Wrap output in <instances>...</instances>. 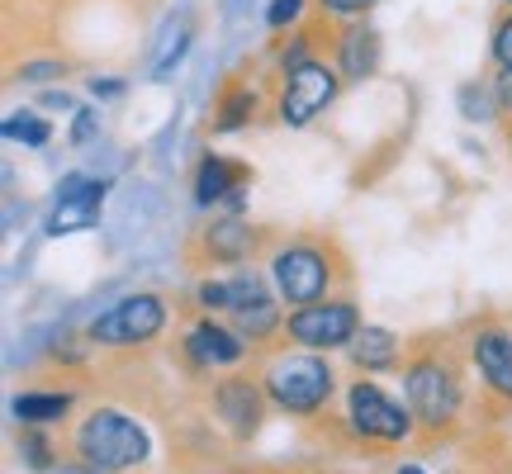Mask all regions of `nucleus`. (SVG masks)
<instances>
[{
    "mask_svg": "<svg viewBox=\"0 0 512 474\" xmlns=\"http://www.w3.org/2000/svg\"><path fill=\"white\" fill-rule=\"evenodd\" d=\"M465 361L451 337H413L408 342V361H403V403L418 422V437L427 446L456 437L460 418H465Z\"/></svg>",
    "mask_w": 512,
    "mask_h": 474,
    "instance_id": "nucleus-1",
    "label": "nucleus"
},
{
    "mask_svg": "<svg viewBox=\"0 0 512 474\" xmlns=\"http://www.w3.org/2000/svg\"><path fill=\"white\" fill-rule=\"evenodd\" d=\"M271 285L280 294V304L290 309H309L323 304L342 290L351 294V261L337 247V237L323 233H294V237H275L271 252Z\"/></svg>",
    "mask_w": 512,
    "mask_h": 474,
    "instance_id": "nucleus-2",
    "label": "nucleus"
},
{
    "mask_svg": "<svg viewBox=\"0 0 512 474\" xmlns=\"http://www.w3.org/2000/svg\"><path fill=\"white\" fill-rule=\"evenodd\" d=\"M261 361V389L271 399L275 413H285L294 422H318L332 408V394H337V370H332L328 356L318 351H299V347H280L256 356Z\"/></svg>",
    "mask_w": 512,
    "mask_h": 474,
    "instance_id": "nucleus-3",
    "label": "nucleus"
},
{
    "mask_svg": "<svg viewBox=\"0 0 512 474\" xmlns=\"http://www.w3.org/2000/svg\"><path fill=\"white\" fill-rule=\"evenodd\" d=\"M67 451L91 474H133L152 460V437L143 422L119 408H91L86 418H76Z\"/></svg>",
    "mask_w": 512,
    "mask_h": 474,
    "instance_id": "nucleus-4",
    "label": "nucleus"
},
{
    "mask_svg": "<svg viewBox=\"0 0 512 474\" xmlns=\"http://www.w3.org/2000/svg\"><path fill=\"white\" fill-rule=\"evenodd\" d=\"M342 422H347V437L361 451H384V446H403L408 437H418V422L408 413V403L394 399L389 389H380L375 380L356 375L347 384V399H342Z\"/></svg>",
    "mask_w": 512,
    "mask_h": 474,
    "instance_id": "nucleus-5",
    "label": "nucleus"
},
{
    "mask_svg": "<svg viewBox=\"0 0 512 474\" xmlns=\"http://www.w3.org/2000/svg\"><path fill=\"white\" fill-rule=\"evenodd\" d=\"M166 318H171V304L162 294L138 290L128 299H119L114 309L100 313L86 328V337H91V347H105V351H143L152 342H162Z\"/></svg>",
    "mask_w": 512,
    "mask_h": 474,
    "instance_id": "nucleus-6",
    "label": "nucleus"
},
{
    "mask_svg": "<svg viewBox=\"0 0 512 474\" xmlns=\"http://www.w3.org/2000/svg\"><path fill=\"white\" fill-rule=\"evenodd\" d=\"M361 328H366L361 304H356L351 294H332V299H323V304L290 309V318H285V342L299 347V351L332 356V351H347Z\"/></svg>",
    "mask_w": 512,
    "mask_h": 474,
    "instance_id": "nucleus-7",
    "label": "nucleus"
},
{
    "mask_svg": "<svg viewBox=\"0 0 512 474\" xmlns=\"http://www.w3.org/2000/svg\"><path fill=\"white\" fill-rule=\"evenodd\" d=\"M266 408H271V399L261 389V375L228 370V375H214V384H209V413L238 446L256 441L261 422H266Z\"/></svg>",
    "mask_w": 512,
    "mask_h": 474,
    "instance_id": "nucleus-8",
    "label": "nucleus"
},
{
    "mask_svg": "<svg viewBox=\"0 0 512 474\" xmlns=\"http://www.w3.org/2000/svg\"><path fill=\"white\" fill-rule=\"evenodd\" d=\"M275 233L256 228L247 214H214L204 219V228L190 237V256L200 266H247L252 256L271 252Z\"/></svg>",
    "mask_w": 512,
    "mask_h": 474,
    "instance_id": "nucleus-9",
    "label": "nucleus"
},
{
    "mask_svg": "<svg viewBox=\"0 0 512 474\" xmlns=\"http://www.w3.org/2000/svg\"><path fill=\"white\" fill-rule=\"evenodd\" d=\"M337 91H342V76H337V67H328L323 57L294 67V72L280 81V100H275V105H280V124H290V128L313 124V119L337 100Z\"/></svg>",
    "mask_w": 512,
    "mask_h": 474,
    "instance_id": "nucleus-10",
    "label": "nucleus"
},
{
    "mask_svg": "<svg viewBox=\"0 0 512 474\" xmlns=\"http://www.w3.org/2000/svg\"><path fill=\"white\" fill-rule=\"evenodd\" d=\"M465 356H470V370L479 375L484 394L503 408H512V332L508 323H494L484 318L475 323L470 342H465Z\"/></svg>",
    "mask_w": 512,
    "mask_h": 474,
    "instance_id": "nucleus-11",
    "label": "nucleus"
},
{
    "mask_svg": "<svg viewBox=\"0 0 512 474\" xmlns=\"http://www.w3.org/2000/svg\"><path fill=\"white\" fill-rule=\"evenodd\" d=\"M247 351L252 347L233 332V323H223V318H214V313H200V318L185 328V337H181V356H185V365H190L195 375L228 370V365L247 361Z\"/></svg>",
    "mask_w": 512,
    "mask_h": 474,
    "instance_id": "nucleus-12",
    "label": "nucleus"
},
{
    "mask_svg": "<svg viewBox=\"0 0 512 474\" xmlns=\"http://www.w3.org/2000/svg\"><path fill=\"white\" fill-rule=\"evenodd\" d=\"M252 185V166L223 152H204L195 166V204L214 214H242V195Z\"/></svg>",
    "mask_w": 512,
    "mask_h": 474,
    "instance_id": "nucleus-13",
    "label": "nucleus"
},
{
    "mask_svg": "<svg viewBox=\"0 0 512 474\" xmlns=\"http://www.w3.org/2000/svg\"><path fill=\"white\" fill-rule=\"evenodd\" d=\"M105 195H110V181H95V176H62L53 195V214H48V233H81V228H95L100 223V209H105Z\"/></svg>",
    "mask_w": 512,
    "mask_h": 474,
    "instance_id": "nucleus-14",
    "label": "nucleus"
},
{
    "mask_svg": "<svg viewBox=\"0 0 512 474\" xmlns=\"http://www.w3.org/2000/svg\"><path fill=\"white\" fill-rule=\"evenodd\" d=\"M347 361L361 375H403L408 342H399V332L380 328V323H366V328L356 332V342L347 347Z\"/></svg>",
    "mask_w": 512,
    "mask_h": 474,
    "instance_id": "nucleus-15",
    "label": "nucleus"
},
{
    "mask_svg": "<svg viewBox=\"0 0 512 474\" xmlns=\"http://www.w3.org/2000/svg\"><path fill=\"white\" fill-rule=\"evenodd\" d=\"M332 67L342 81H366L380 67V34L370 29L366 19H351L337 29V43H332Z\"/></svg>",
    "mask_w": 512,
    "mask_h": 474,
    "instance_id": "nucleus-16",
    "label": "nucleus"
},
{
    "mask_svg": "<svg viewBox=\"0 0 512 474\" xmlns=\"http://www.w3.org/2000/svg\"><path fill=\"white\" fill-rule=\"evenodd\" d=\"M72 394L67 389H29V394H15V418L24 427H43V422H62L72 413Z\"/></svg>",
    "mask_w": 512,
    "mask_h": 474,
    "instance_id": "nucleus-17",
    "label": "nucleus"
},
{
    "mask_svg": "<svg viewBox=\"0 0 512 474\" xmlns=\"http://www.w3.org/2000/svg\"><path fill=\"white\" fill-rule=\"evenodd\" d=\"M256 105H261V95H256V86H247V81H228V86H223L219 110H214V128H219V133L247 128V124L256 119Z\"/></svg>",
    "mask_w": 512,
    "mask_h": 474,
    "instance_id": "nucleus-18",
    "label": "nucleus"
},
{
    "mask_svg": "<svg viewBox=\"0 0 512 474\" xmlns=\"http://www.w3.org/2000/svg\"><path fill=\"white\" fill-rule=\"evenodd\" d=\"M10 143H24V147H43L48 138H53V124L43 119V114H10L5 119V128H0Z\"/></svg>",
    "mask_w": 512,
    "mask_h": 474,
    "instance_id": "nucleus-19",
    "label": "nucleus"
},
{
    "mask_svg": "<svg viewBox=\"0 0 512 474\" xmlns=\"http://www.w3.org/2000/svg\"><path fill=\"white\" fill-rule=\"evenodd\" d=\"M19 460H24L29 470L48 474V470H53V465H57V451H53V441L43 437V432H34V427H29V432L19 437Z\"/></svg>",
    "mask_w": 512,
    "mask_h": 474,
    "instance_id": "nucleus-20",
    "label": "nucleus"
},
{
    "mask_svg": "<svg viewBox=\"0 0 512 474\" xmlns=\"http://www.w3.org/2000/svg\"><path fill=\"white\" fill-rule=\"evenodd\" d=\"M494 62L498 72H512V5L494 19Z\"/></svg>",
    "mask_w": 512,
    "mask_h": 474,
    "instance_id": "nucleus-21",
    "label": "nucleus"
},
{
    "mask_svg": "<svg viewBox=\"0 0 512 474\" xmlns=\"http://www.w3.org/2000/svg\"><path fill=\"white\" fill-rule=\"evenodd\" d=\"M304 5H309V0H271V10H266V24H271V29H299V19H304Z\"/></svg>",
    "mask_w": 512,
    "mask_h": 474,
    "instance_id": "nucleus-22",
    "label": "nucleus"
},
{
    "mask_svg": "<svg viewBox=\"0 0 512 474\" xmlns=\"http://www.w3.org/2000/svg\"><path fill=\"white\" fill-rule=\"evenodd\" d=\"M95 128H100L95 110H91V105H81V110H76V119H72V143L76 147H91V133H95Z\"/></svg>",
    "mask_w": 512,
    "mask_h": 474,
    "instance_id": "nucleus-23",
    "label": "nucleus"
},
{
    "mask_svg": "<svg viewBox=\"0 0 512 474\" xmlns=\"http://www.w3.org/2000/svg\"><path fill=\"white\" fill-rule=\"evenodd\" d=\"M375 0H318V10L323 15H366Z\"/></svg>",
    "mask_w": 512,
    "mask_h": 474,
    "instance_id": "nucleus-24",
    "label": "nucleus"
},
{
    "mask_svg": "<svg viewBox=\"0 0 512 474\" xmlns=\"http://www.w3.org/2000/svg\"><path fill=\"white\" fill-rule=\"evenodd\" d=\"M494 105L512 119V72H498V81H494Z\"/></svg>",
    "mask_w": 512,
    "mask_h": 474,
    "instance_id": "nucleus-25",
    "label": "nucleus"
},
{
    "mask_svg": "<svg viewBox=\"0 0 512 474\" xmlns=\"http://www.w3.org/2000/svg\"><path fill=\"white\" fill-rule=\"evenodd\" d=\"M67 72V67H62V62H29V67H24V81H48V76H62Z\"/></svg>",
    "mask_w": 512,
    "mask_h": 474,
    "instance_id": "nucleus-26",
    "label": "nucleus"
},
{
    "mask_svg": "<svg viewBox=\"0 0 512 474\" xmlns=\"http://www.w3.org/2000/svg\"><path fill=\"white\" fill-rule=\"evenodd\" d=\"M119 91H124V81H114V76H95L91 81V95H100V100H110Z\"/></svg>",
    "mask_w": 512,
    "mask_h": 474,
    "instance_id": "nucleus-27",
    "label": "nucleus"
},
{
    "mask_svg": "<svg viewBox=\"0 0 512 474\" xmlns=\"http://www.w3.org/2000/svg\"><path fill=\"white\" fill-rule=\"evenodd\" d=\"M43 105H48V110H67L72 100H67V95H53V91H48V95H43Z\"/></svg>",
    "mask_w": 512,
    "mask_h": 474,
    "instance_id": "nucleus-28",
    "label": "nucleus"
},
{
    "mask_svg": "<svg viewBox=\"0 0 512 474\" xmlns=\"http://www.w3.org/2000/svg\"><path fill=\"white\" fill-rule=\"evenodd\" d=\"M394 474H427L422 465H394Z\"/></svg>",
    "mask_w": 512,
    "mask_h": 474,
    "instance_id": "nucleus-29",
    "label": "nucleus"
},
{
    "mask_svg": "<svg viewBox=\"0 0 512 474\" xmlns=\"http://www.w3.org/2000/svg\"><path fill=\"white\" fill-rule=\"evenodd\" d=\"M228 474H266V470H228Z\"/></svg>",
    "mask_w": 512,
    "mask_h": 474,
    "instance_id": "nucleus-30",
    "label": "nucleus"
},
{
    "mask_svg": "<svg viewBox=\"0 0 512 474\" xmlns=\"http://www.w3.org/2000/svg\"><path fill=\"white\" fill-rule=\"evenodd\" d=\"M309 474H347V470H309Z\"/></svg>",
    "mask_w": 512,
    "mask_h": 474,
    "instance_id": "nucleus-31",
    "label": "nucleus"
},
{
    "mask_svg": "<svg viewBox=\"0 0 512 474\" xmlns=\"http://www.w3.org/2000/svg\"><path fill=\"white\" fill-rule=\"evenodd\" d=\"M508 143H512V124H508Z\"/></svg>",
    "mask_w": 512,
    "mask_h": 474,
    "instance_id": "nucleus-32",
    "label": "nucleus"
},
{
    "mask_svg": "<svg viewBox=\"0 0 512 474\" xmlns=\"http://www.w3.org/2000/svg\"><path fill=\"white\" fill-rule=\"evenodd\" d=\"M503 474H512V465H508V470H503Z\"/></svg>",
    "mask_w": 512,
    "mask_h": 474,
    "instance_id": "nucleus-33",
    "label": "nucleus"
},
{
    "mask_svg": "<svg viewBox=\"0 0 512 474\" xmlns=\"http://www.w3.org/2000/svg\"><path fill=\"white\" fill-rule=\"evenodd\" d=\"M508 5H512V0H508Z\"/></svg>",
    "mask_w": 512,
    "mask_h": 474,
    "instance_id": "nucleus-34",
    "label": "nucleus"
}]
</instances>
